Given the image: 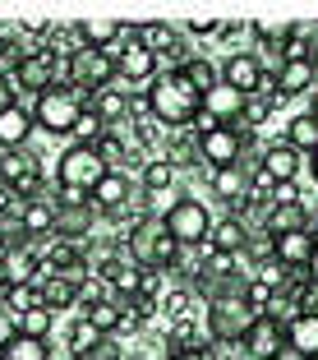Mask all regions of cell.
<instances>
[{
	"instance_id": "obj_37",
	"label": "cell",
	"mask_w": 318,
	"mask_h": 360,
	"mask_svg": "<svg viewBox=\"0 0 318 360\" xmlns=\"http://www.w3.org/2000/svg\"><path fill=\"white\" fill-rule=\"evenodd\" d=\"M254 37H258V51L277 56V65L286 60V42H291V28H254Z\"/></svg>"
},
{
	"instance_id": "obj_27",
	"label": "cell",
	"mask_w": 318,
	"mask_h": 360,
	"mask_svg": "<svg viewBox=\"0 0 318 360\" xmlns=\"http://www.w3.org/2000/svg\"><path fill=\"white\" fill-rule=\"evenodd\" d=\"M212 194H217V199H231V203H240L244 194H249V176H244V167L212 171Z\"/></svg>"
},
{
	"instance_id": "obj_26",
	"label": "cell",
	"mask_w": 318,
	"mask_h": 360,
	"mask_svg": "<svg viewBox=\"0 0 318 360\" xmlns=\"http://www.w3.org/2000/svg\"><path fill=\"white\" fill-rule=\"evenodd\" d=\"M23 236H55V203L51 199H32L23 212Z\"/></svg>"
},
{
	"instance_id": "obj_50",
	"label": "cell",
	"mask_w": 318,
	"mask_h": 360,
	"mask_svg": "<svg viewBox=\"0 0 318 360\" xmlns=\"http://www.w3.org/2000/svg\"><path fill=\"white\" fill-rule=\"evenodd\" d=\"M19 102V93H14V84H10V75H0V111H10V106Z\"/></svg>"
},
{
	"instance_id": "obj_17",
	"label": "cell",
	"mask_w": 318,
	"mask_h": 360,
	"mask_svg": "<svg viewBox=\"0 0 318 360\" xmlns=\"http://www.w3.org/2000/svg\"><path fill=\"white\" fill-rule=\"evenodd\" d=\"M93 203H60L55 208V240H69L74 245L79 236H88L93 231Z\"/></svg>"
},
{
	"instance_id": "obj_30",
	"label": "cell",
	"mask_w": 318,
	"mask_h": 360,
	"mask_svg": "<svg viewBox=\"0 0 318 360\" xmlns=\"http://www.w3.org/2000/svg\"><path fill=\"white\" fill-rule=\"evenodd\" d=\"M106 134H111V125H106V120L97 116L93 106H84V116H79V125L69 129V139H74V143H84V148H97V143H102Z\"/></svg>"
},
{
	"instance_id": "obj_1",
	"label": "cell",
	"mask_w": 318,
	"mask_h": 360,
	"mask_svg": "<svg viewBox=\"0 0 318 360\" xmlns=\"http://www.w3.org/2000/svg\"><path fill=\"white\" fill-rule=\"evenodd\" d=\"M148 111L157 125H171V129H185L194 120H203V93L180 75V65H171L166 75L152 79L148 88Z\"/></svg>"
},
{
	"instance_id": "obj_39",
	"label": "cell",
	"mask_w": 318,
	"mask_h": 360,
	"mask_svg": "<svg viewBox=\"0 0 318 360\" xmlns=\"http://www.w3.org/2000/svg\"><path fill=\"white\" fill-rule=\"evenodd\" d=\"M244 125H249V129H267V120H272V97H244Z\"/></svg>"
},
{
	"instance_id": "obj_6",
	"label": "cell",
	"mask_w": 318,
	"mask_h": 360,
	"mask_svg": "<svg viewBox=\"0 0 318 360\" xmlns=\"http://www.w3.org/2000/svg\"><path fill=\"white\" fill-rule=\"evenodd\" d=\"M244 143H249V134H240L235 125H203L199 129V158L208 171H226V167H240L244 158Z\"/></svg>"
},
{
	"instance_id": "obj_25",
	"label": "cell",
	"mask_w": 318,
	"mask_h": 360,
	"mask_svg": "<svg viewBox=\"0 0 318 360\" xmlns=\"http://www.w3.org/2000/svg\"><path fill=\"white\" fill-rule=\"evenodd\" d=\"M37 296H42V305L55 314V309H65V305H79V286H69L65 277L46 273L42 282H37Z\"/></svg>"
},
{
	"instance_id": "obj_23",
	"label": "cell",
	"mask_w": 318,
	"mask_h": 360,
	"mask_svg": "<svg viewBox=\"0 0 318 360\" xmlns=\"http://www.w3.org/2000/svg\"><path fill=\"white\" fill-rule=\"evenodd\" d=\"M286 347L296 351L300 360L318 356V319H314V314H296V319L286 323Z\"/></svg>"
},
{
	"instance_id": "obj_22",
	"label": "cell",
	"mask_w": 318,
	"mask_h": 360,
	"mask_svg": "<svg viewBox=\"0 0 318 360\" xmlns=\"http://www.w3.org/2000/svg\"><path fill=\"white\" fill-rule=\"evenodd\" d=\"M309 231V208L305 203H272L267 208V236H291Z\"/></svg>"
},
{
	"instance_id": "obj_15",
	"label": "cell",
	"mask_w": 318,
	"mask_h": 360,
	"mask_svg": "<svg viewBox=\"0 0 318 360\" xmlns=\"http://www.w3.org/2000/svg\"><path fill=\"white\" fill-rule=\"evenodd\" d=\"M74 37H79V46H93V51H116L120 37H125V23L88 19V23H74Z\"/></svg>"
},
{
	"instance_id": "obj_55",
	"label": "cell",
	"mask_w": 318,
	"mask_h": 360,
	"mask_svg": "<svg viewBox=\"0 0 318 360\" xmlns=\"http://www.w3.org/2000/svg\"><path fill=\"white\" fill-rule=\"evenodd\" d=\"M69 360H93V356H69Z\"/></svg>"
},
{
	"instance_id": "obj_19",
	"label": "cell",
	"mask_w": 318,
	"mask_h": 360,
	"mask_svg": "<svg viewBox=\"0 0 318 360\" xmlns=\"http://www.w3.org/2000/svg\"><path fill=\"white\" fill-rule=\"evenodd\" d=\"M32 129H37V125H32V111H28V106H19V102H14L10 111H0V148H5V153L23 148Z\"/></svg>"
},
{
	"instance_id": "obj_41",
	"label": "cell",
	"mask_w": 318,
	"mask_h": 360,
	"mask_svg": "<svg viewBox=\"0 0 318 360\" xmlns=\"http://www.w3.org/2000/svg\"><path fill=\"white\" fill-rule=\"evenodd\" d=\"M203 250H208V245H203ZM208 273L226 286L235 273H240V255H222V250H208Z\"/></svg>"
},
{
	"instance_id": "obj_35",
	"label": "cell",
	"mask_w": 318,
	"mask_h": 360,
	"mask_svg": "<svg viewBox=\"0 0 318 360\" xmlns=\"http://www.w3.org/2000/svg\"><path fill=\"white\" fill-rule=\"evenodd\" d=\"M166 162L175 171H185V167H203V158H199V139H171L166 143Z\"/></svg>"
},
{
	"instance_id": "obj_57",
	"label": "cell",
	"mask_w": 318,
	"mask_h": 360,
	"mask_svg": "<svg viewBox=\"0 0 318 360\" xmlns=\"http://www.w3.org/2000/svg\"><path fill=\"white\" fill-rule=\"evenodd\" d=\"M314 116H318V102H314Z\"/></svg>"
},
{
	"instance_id": "obj_54",
	"label": "cell",
	"mask_w": 318,
	"mask_h": 360,
	"mask_svg": "<svg viewBox=\"0 0 318 360\" xmlns=\"http://www.w3.org/2000/svg\"><path fill=\"white\" fill-rule=\"evenodd\" d=\"M309 236H314V259H318V226H309Z\"/></svg>"
},
{
	"instance_id": "obj_5",
	"label": "cell",
	"mask_w": 318,
	"mask_h": 360,
	"mask_svg": "<svg viewBox=\"0 0 318 360\" xmlns=\"http://www.w3.org/2000/svg\"><path fill=\"white\" fill-rule=\"evenodd\" d=\"M106 176V162L97 158V148H84V143H69L55 162V180L60 190H79V194H93L97 180Z\"/></svg>"
},
{
	"instance_id": "obj_56",
	"label": "cell",
	"mask_w": 318,
	"mask_h": 360,
	"mask_svg": "<svg viewBox=\"0 0 318 360\" xmlns=\"http://www.w3.org/2000/svg\"><path fill=\"white\" fill-rule=\"evenodd\" d=\"M314 70H318V46H314Z\"/></svg>"
},
{
	"instance_id": "obj_13",
	"label": "cell",
	"mask_w": 318,
	"mask_h": 360,
	"mask_svg": "<svg viewBox=\"0 0 318 360\" xmlns=\"http://www.w3.org/2000/svg\"><path fill=\"white\" fill-rule=\"evenodd\" d=\"M240 116H244V93H235V88H226V84L203 93V120H212V125H235Z\"/></svg>"
},
{
	"instance_id": "obj_46",
	"label": "cell",
	"mask_w": 318,
	"mask_h": 360,
	"mask_svg": "<svg viewBox=\"0 0 318 360\" xmlns=\"http://www.w3.org/2000/svg\"><path fill=\"white\" fill-rule=\"evenodd\" d=\"M194 338H199L194 319H171V347H175V351H190Z\"/></svg>"
},
{
	"instance_id": "obj_29",
	"label": "cell",
	"mask_w": 318,
	"mask_h": 360,
	"mask_svg": "<svg viewBox=\"0 0 318 360\" xmlns=\"http://www.w3.org/2000/svg\"><path fill=\"white\" fill-rule=\"evenodd\" d=\"M180 75L190 79V84L199 88V93H212V88L222 84V70H217V65H212L208 56H194V60H180Z\"/></svg>"
},
{
	"instance_id": "obj_12",
	"label": "cell",
	"mask_w": 318,
	"mask_h": 360,
	"mask_svg": "<svg viewBox=\"0 0 318 360\" xmlns=\"http://www.w3.org/2000/svg\"><path fill=\"white\" fill-rule=\"evenodd\" d=\"M37 264L42 259L32 255L28 245H10L0 255V282L5 286H37Z\"/></svg>"
},
{
	"instance_id": "obj_4",
	"label": "cell",
	"mask_w": 318,
	"mask_h": 360,
	"mask_svg": "<svg viewBox=\"0 0 318 360\" xmlns=\"http://www.w3.org/2000/svg\"><path fill=\"white\" fill-rule=\"evenodd\" d=\"M254 309H249V300H244V291H226V296H217L208 305V333L217 342H244V333H249V323H254Z\"/></svg>"
},
{
	"instance_id": "obj_40",
	"label": "cell",
	"mask_w": 318,
	"mask_h": 360,
	"mask_svg": "<svg viewBox=\"0 0 318 360\" xmlns=\"http://www.w3.org/2000/svg\"><path fill=\"white\" fill-rule=\"evenodd\" d=\"M32 305H42L37 286H10V291H5V314L10 319H19L23 309H32Z\"/></svg>"
},
{
	"instance_id": "obj_3",
	"label": "cell",
	"mask_w": 318,
	"mask_h": 360,
	"mask_svg": "<svg viewBox=\"0 0 318 360\" xmlns=\"http://www.w3.org/2000/svg\"><path fill=\"white\" fill-rule=\"evenodd\" d=\"M79 116H84V97L69 84L46 88V93L37 97V106H32V125L46 129V134H69V129L79 125Z\"/></svg>"
},
{
	"instance_id": "obj_14",
	"label": "cell",
	"mask_w": 318,
	"mask_h": 360,
	"mask_svg": "<svg viewBox=\"0 0 318 360\" xmlns=\"http://www.w3.org/2000/svg\"><path fill=\"white\" fill-rule=\"evenodd\" d=\"M272 259L281 268H309V264H314V236H309V231L272 236Z\"/></svg>"
},
{
	"instance_id": "obj_47",
	"label": "cell",
	"mask_w": 318,
	"mask_h": 360,
	"mask_svg": "<svg viewBox=\"0 0 318 360\" xmlns=\"http://www.w3.org/2000/svg\"><path fill=\"white\" fill-rule=\"evenodd\" d=\"M185 32H194V37H222V19L217 14H194V19H185Z\"/></svg>"
},
{
	"instance_id": "obj_36",
	"label": "cell",
	"mask_w": 318,
	"mask_h": 360,
	"mask_svg": "<svg viewBox=\"0 0 318 360\" xmlns=\"http://www.w3.org/2000/svg\"><path fill=\"white\" fill-rule=\"evenodd\" d=\"M97 158L106 162V171H120V167L129 162V143H125V139L116 134V129H111V134H106L102 143H97Z\"/></svg>"
},
{
	"instance_id": "obj_43",
	"label": "cell",
	"mask_w": 318,
	"mask_h": 360,
	"mask_svg": "<svg viewBox=\"0 0 318 360\" xmlns=\"http://www.w3.org/2000/svg\"><path fill=\"white\" fill-rule=\"evenodd\" d=\"M120 305H125V323H148L152 309H157V296H143V291H138V296L120 300Z\"/></svg>"
},
{
	"instance_id": "obj_10",
	"label": "cell",
	"mask_w": 318,
	"mask_h": 360,
	"mask_svg": "<svg viewBox=\"0 0 318 360\" xmlns=\"http://www.w3.org/2000/svg\"><path fill=\"white\" fill-rule=\"evenodd\" d=\"M222 84L235 88V93H244V97H254L258 84H263V60H258L254 51H231L226 65H222Z\"/></svg>"
},
{
	"instance_id": "obj_44",
	"label": "cell",
	"mask_w": 318,
	"mask_h": 360,
	"mask_svg": "<svg viewBox=\"0 0 318 360\" xmlns=\"http://www.w3.org/2000/svg\"><path fill=\"white\" fill-rule=\"evenodd\" d=\"M157 309H166L171 319H190V286H175V291H166V296L157 300Z\"/></svg>"
},
{
	"instance_id": "obj_49",
	"label": "cell",
	"mask_w": 318,
	"mask_h": 360,
	"mask_svg": "<svg viewBox=\"0 0 318 360\" xmlns=\"http://www.w3.org/2000/svg\"><path fill=\"white\" fill-rule=\"evenodd\" d=\"M300 314H314V319H318V277L309 282L305 296H300Z\"/></svg>"
},
{
	"instance_id": "obj_32",
	"label": "cell",
	"mask_w": 318,
	"mask_h": 360,
	"mask_svg": "<svg viewBox=\"0 0 318 360\" xmlns=\"http://www.w3.org/2000/svg\"><path fill=\"white\" fill-rule=\"evenodd\" d=\"M175 176H180V171L171 167L166 158H157V162H143V190H148V194H171Z\"/></svg>"
},
{
	"instance_id": "obj_42",
	"label": "cell",
	"mask_w": 318,
	"mask_h": 360,
	"mask_svg": "<svg viewBox=\"0 0 318 360\" xmlns=\"http://www.w3.org/2000/svg\"><path fill=\"white\" fill-rule=\"evenodd\" d=\"M272 296H277V286H267L263 277H254V282H244V300H249V309H254V314H267Z\"/></svg>"
},
{
	"instance_id": "obj_34",
	"label": "cell",
	"mask_w": 318,
	"mask_h": 360,
	"mask_svg": "<svg viewBox=\"0 0 318 360\" xmlns=\"http://www.w3.org/2000/svg\"><path fill=\"white\" fill-rule=\"evenodd\" d=\"M0 360H51V347L46 342H37V338H14L10 347H0Z\"/></svg>"
},
{
	"instance_id": "obj_45",
	"label": "cell",
	"mask_w": 318,
	"mask_h": 360,
	"mask_svg": "<svg viewBox=\"0 0 318 360\" xmlns=\"http://www.w3.org/2000/svg\"><path fill=\"white\" fill-rule=\"evenodd\" d=\"M175 264H180V245L161 231L157 236V250H152V268H175Z\"/></svg>"
},
{
	"instance_id": "obj_38",
	"label": "cell",
	"mask_w": 318,
	"mask_h": 360,
	"mask_svg": "<svg viewBox=\"0 0 318 360\" xmlns=\"http://www.w3.org/2000/svg\"><path fill=\"white\" fill-rule=\"evenodd\" d=\"M97 342H102V333H97L88 319H79L74 328H69V351H74V356H93Z\"/></svg>"
},
{
	"instance_id": "obj_18",
	"label": "cell",
	"mask_w": 318,
	"mask_h": 360,
	"mask_svg": "<svg viewBox=\"0 0 318 360\" xmlns=\"http://www.w3.org/2000/svg\"><path fill=\"white\" fill-rule=\"evenodd\" d=\"M258 171H263V176H272L277 185H281V180H296L300 176V153L291 148L286 139H277V143H267V148H263Z\"/></svg>"
},
{
	"instance_id": "obj_16",
	"label": "cell",
	"mask_w": 318,
	"mask_h": 360,
	"mask_svg": "<svg viewBox=\"0 0 318 360\" xmlns=\"http://www.w3.org/2000/svg\"><path fill=\"white\" fill-rule=\"evenodd\" d=\"M314 84H318L314 60H281V65H277V93H281V97L314 93Z\"/></svg>"
},
{
	"instance_id": "obj_8",
	"label": "cell",
	"mask_w": 318,
	"mask_h": 360,
	"mask_svg": "<svg viewBox=\"0 0 318 360\" xmlns=\"http://www.w3.org/2000/svg\"><path fill=\"white\" fill-rule=\"evenodd\" d=\"M0 185L19 199H37V185H42V162L32 158L28 148L0 153Z\"/></svg>"
},
{
	"instance_id": "obj_21",
	"label": "cell",
	"mask_w": 318,
	"mask_h": 360,
	"mask_svg": "<svg viewBox=\"0 0 318 360\" xmlns=\"http://www.w3.org/2000/svg\"><path fill=\"white\" fill-rule=\"evenodd\" d=\"M88 106H93V111H97V116H102L111 129H116V125H125V120H129V111H134V102H129V93H125V88H102V93H97Z\"/></svg>"
},
{
	"instance_id": "obj_28",
	"label": "cell",
	"mask_w": 318,
	"mask_h": 360,
	"mask_svg": "<svg viewBox=\"0 0 318 360\" xmlns=\"http://www.w3.org/2000/svg\"><path fill=\"white\" fill-rule=\"evenodd\" d=\"M84 319L93 323L97 333H102V338H111V333L125 323V305H120V300H102V305H88Z\"/></svg>"
},
{
	"instance_id": "obj_31",
	"label": "cell",
	"mask_w": 318,
	"mask_h": 360,
	"mask_svg": "<svg viewBox=\"0 0 318 360\" xmlns=\"http://www.w3.org/2000/svg\"><path fill=\"white\" fill-rule=\"evenodd\" d=\"M14 323H19V333H23V338L46 342V338H51V328H55V314H51L46 305H32V309H23V314L14 319Z\"/></svg>"
},
{
	"instance_id": "obj_52",
	"label": "cell",
	"mask_w": 318,
	"mask_h": 360,
	"mask_svg": "<svg viewBox=\"0 0 318 360\" xmlns=\"http://www.w3.org/2000/svg\"><path fill=\"white\" fill-rule=\"evenodd\" d=\"M171 360H217L212 351H203V347H190V351H175Z\"/></svg>"
},
{
	"instance_id": "obj_11",
	"label": "cell",
	"mask_w": 318,
	"mask_h": 360,
	"mask_svg": "<svg viewBox=\"0 0 318 360\" xmlns=\"http://www.w3.org/2000/svg\"><path fill=\"white\" fill-rule=\"evenodd\" d=\"M129 199H134V185H129V176H125V171H106V176L97 180V190L88 194L93 212H111V217H120Z\"/></svg>"
},
{
	"instance_id": "obj_9",
	"label": "cell",
	"mask_w": 318,
	"mask_h": 360,
	"mask_svg": "<svg viewBox=\"0 0 318 360\" xmlns=\"http://www.w3.org/2000/svg\"><path fill=\"white\" fill-rule=\"evenodd\" d=\"M281 347H286V328L267 314H258L254 323H249V333H244V356L249 360H277Z\"/></svg>"
},
{
	"instance_id": "obj_48",
	"label": "cell",
	"mask_w": 318,
	"mask_h": 360,
	"mask_svg": "<svg viewBox=\"0 0 318 360\" xmlns=\"http://www.w3.org/2000/svg\"><path fill=\"white\" fill-rule=\"evenodd\" d=\"M272 203H305V199H300V185H296V180H281V185L272 190ZM272 203H267V208H272Z\"/></svg>"
},
{
	"instance_id": "obj_53",
	"label": "cell",
	"mask_w": 318,
	"mask_h": 360,
	"mask_svg": "<svg viewBox=\"0 0 318 360\" xmlns=\"http://www.w3.org/2000/svg\"><path fill=\"white\" fill-rule=\"evenodd\" d=\"M309 171H314V180H318V148L309 153Z\"/></svg>"
},
{
	"instance_id": "obj_7",
	"label": "cell",
	"mask_w": 318,
	"mask_h": 360,
	"mask_svg": "<svg viewBox=\"0 0 318 360\" xmlns=\"http://www.w3.org/2000/svg\"><path fill=\"white\" fill-rule=\"evenodd\" d=\"M111 56H116V84L125 88V93L134 84H152V79H157V56L138 42V28H125V37H120V46Z\"/></svg>"
},
{
	"instance_id": "obj_24",
	"label": "cell",
	"mask_w": 318,
	"mask_h": 360,
	"mask_svg": "<svg viewBox=\"0 0 318 360\" xmlns=\"http://www.w3.org/2000/svg\"><path fill=\"white\" fill-rule=\"evenodd\" d=\"M286 143L296 153H314L318 148V116L314 111H300V116L286 120Z\"/></svg>"
},
{
	"instance_id": "obj_20",
	"label": "cell",
	"mask_w": 318,
	"mask_h": 360,
	"mask_svg": "<svg viewBox=\"0 0 318 360\" xmlns=\"http://www.w3.org/2000/svg\"><path fill=\"white\" fill-rule=\"evenodd\" d=\"M244 245H249V226H244L240 217H222V222H212L208 250H222V255H244Z\"/></svg>"
},
{
	"instance_id": "obj_51",
	"label": "cell",
	"mask_w": 318,
	"mask_h": 360,
	"mask_svg": "<svg viewBox=\"0 0 318 360\" xmlns=\"http://www.w3.org/2000/svg\"><path fill=\"white\" fill-rule=\"evenodd\" d=\"M93 360H120V347L111 338H102V342H97V351H93Z\"/></svg>"
},
{
	"instance_id": "obj_33",
	"label": "cell",
	"mask_w": 318,
	"mask_h": 360,
	"mask_svg": "<svg viewBox=\"0 0 318 360\" xmlns=\"http://www.w3.org/2000/svg\"><path fill=\"white\" fill-rule=\"evenodd\" d=\"M138 42L148 46L152 56H161V51H175V28H171V23H143V28H138Z\"/></svg>"
},
{
	"instance_id": "obj_2",
	"label": "cell",
	"mask_w": 318,
	"mask_h": 360,
	"mask_svg": "<svg viewBox=\"0 0 318 360\" xmlns=\"http://www.w3.org/2000/svg\"><path fill=\"white\" fill-rule=\"evenodd\" d=\"M161 231H166L171 240L180 245V250H194V245H208V236H212L208 208H203L199 199H190V194H175L171 212L161 217Z\"/></svg>"
},
{
	"instance_id": "obj_58",
	"label": "cell",
	"mask_w": 318,
	"mask_h": 360,
	"mask_svg": "<svg viewBox=\"0 0 318 360\" xmlns=\"http://www.w3.org/2000/svg\"><path fill=\"white\" fill-rule=\"evenodd\" d=\"M309 360H318V356H309Z\"/></svg>"
}]
</instances>
